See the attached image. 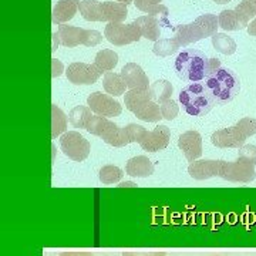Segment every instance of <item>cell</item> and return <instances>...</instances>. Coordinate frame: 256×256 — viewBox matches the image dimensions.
Returning <instances> with one entry per match:
<instances>
[{"label": "cell", "mask_w": 256, "mask_h": 256, "mask_svg": "<svg viewBox=\"0 0 256 256\" xmlns=\"http://www.w3.org/2000/svg\"><path fill=\"white\" fill-rule=\"evenodd\" d=\"M175 72L184 82H204L210 76V58L200 50L185 48L175 60Z\"/></svg>", "instance_id": "1"}, {"label": "cell", "mask_w": 256, "mask_h": 256, "mask_svg": "<svg viewBox=\"0 0 256 256\" xmlns=\"http://www.w3.org/2000/svg\"><path fill=\"white\" fill-rule=\"evenodd\" d=\"M202 82L214 96L216 104H226L232 101L240 90L238 76L232 70L224 67H220L218 70L210 73Z\"/></svg>", "instance_id": "2"}, {"label": "cell", "mask_w": 256, "mask_h": 256, "mask_svg": "<svg viewBox=\"0 0 256 256\" xmlns=\"http://www.w3.org/2000/svg\"><path fill=\"white\" fill-rule=\"evenodd\" d=\"M180 102L182 104L184 110L194 117H204L216 106L214 96L204 82H192L181 90Z\"/></svg>", "instance_id": "3"}, {"label": "cell", "mask_w": 256, "mask_h": 256, "mask_svg": "<svg viewBox=\"0 0 256 256\" xmlns=\"http://www.w3.org/2000/svg\"><path fill=\"white\" fill-rule=\"evenodd\" d=\"M220 22L215 14H202L190 24H182L175 28V38L180 46L185 47L191 43L200 42L205 37H212L218 33Z\"/></svg>", "instance_id": "4"}, {"label": "cell", "mask_w": 256, "mask_h": 256, "mask_svg": "<svg viewBox=\"0 0 256 256\" xmlns=\"http://www.w3.org/2000/svg\"><path fill=\"white\" fill-rule=\"evenodd\" d=\"M124 102L127 110L134 112L138 118L146 122H158L162 120L161 107L152 100L150 88H134L126 92Z\"/></svg>", "instance_id": "5"}, {"label": "cell", "mask_w": 256, "mask_h": 256, "mask_svg": "<svg viewBox=\"0 0 256 256\" xmlns=\"http://www.w3.org/2000/svg\"><path fill=\"white\" fill-rule=\"evenodd\" d=\"M104 36L107 37V40L114 46H126L130 43L138 42L142 37V33L136 22L130 24L108 23L104 30Z\"/></svg>", "instance_id": "6"}, {"label": "cell", "mask_w": 256, "mask_h": 256, "mask_svg": "<svg viewBox=\"0 0 256 256\" xmlns=\"http://www.w3.org/2000/svg\"><path fill=\"white\" fill-rule=\"evenodd\" d=\"M60 146L64 156L77 162L84 161L90 154V142L77 131H70L63 134L60 138Z\"/></svg>", "instance_id": "7"}, {"label": "cell", "mask_w": 256, "mask_h": 256, "mask_svg": "<svg viewBox=\"0 0 256 256\" xmlns=\"http://www.w3.org/2000/svg\"><path fill=\"white\" fill-rule=\"evenodd\" d=\"M218 176L224 178L225 181H229V182L248 184L255 180V165L248 164V162L240 161V160H238L236 162L220 161Z\"/></svg>", "instance_id": "8"}, {"label": "cell", "mask_w": 256, "mask_h": 256, "mask_svg": "<svg viewBox=\"0 0 256 256\" xmlns=\"http://www.w3.org/2000/svg\"><path fill=\"white\" fill-rule=\"evenodd\" d=\"M102 74L100 68L96 64L86 63H73L70 64L66 70V76L68 82L76 86H90L94 84L100 78Z\"/></svg>", "instance_id": "9"}, {"label": "cell", "mask_w": 256, "mask_h": 256, "mask_svg": "<svg viewBox=\"0 0 256 256\" xmlns=\"http://www.w3.org/2000/svg\"><path fill=\"white\" fill-rule=\"evenodd\" d=\"M87 104L92 112L101 117H117L121 114V106L118 101H116L112 97L102 94L101 92H94L88 96Z\"/></svg>", "instance_id": "10"}, {"label": "cell", "mask_w": 256, "mask_h": 256, "mask_svg": "<svg viewBox=\"0 0 256 256\" xmlns=\"http://www.w3.org/2000/svg\"><path fill=\"white\" fill-rule=\"evenodd\" d=\"M246 138V134L238 126H234L215 131L210 136V141L218 148H240L245 146Z\"/></svg>", "instance_id": "11"}, {"label": "cell", "mask_w": 256, "mask_h": 256, "mask_svg": "<svg viewBox=\"0 0 256 256\" xmlns=\"http://www.w3.org/2000/svg\"><path fill=\"white\" fill-rule=\"evenodd\" d=\"M170 137H171L170 128L166 126H158L154 131H146V134L142 138V141L140 142V146L144 151L156 152L160 150H164L165 146H168Z\"/></svg>", "instance_id": "12"}, {"label": "cell", "mask_w": 256, "mask_h": 256, "mask_svg": "<svg viewBox=\"0 0 256 256\" xmlns=\"http://www.w3.org/2000/svg\"><path fill=\"white\" fill-rule=\"evenodd\" d=\"M178 146L185 154V158L194 162L202 156V137L198 131H186L178 138Z\"/></svg>", "instance_id": "13"}, {"label": "cell", "mask_w": 256, "mask_h": 256, "mask_svg": "<svg viewBox=\"0 0 256 256\" xmlns=\"http://www.w3.org/2000/svg\"><path fill=\"white\" fill-rule=\"evenodd\" d=\"M220 160H200L194 161L188 166V174L196 181L210 180L212 176L220 175Z\"/></svg>", "instance_id": "14"}, {"label": "cell", "mask_w": 256, "mask_h": 256, "mask_svg": "<svg viewBox=\"0 0 256 256\" xmlns=\"http://www.w3.org/2000/svg\"><path fill=\"white\" fill-rule=\"evenodd\" d=\"M121 76L124 82H127V87L130 90L134 88H150L148 86V77L144 73V70L136 63H128L122 67Z\"/></svg>", "instance_id": "15"}, {"label": "cell", "mask_w": 256, "mask_h": 256, "mask_svg": "<svg viewBox=\"0 0 256 256\" xmlns=\"http://www.w3.org/2000/svg\"><path fill=\"white\" fill-rule=\"evenodd\" d=\"M80 6L78 0H60L53 9L52 13V20L54 24H64L66 22L72 20L74 14L77 13Z\"/></svg>", "instance_id": "16"}, {"label": "cell", "mask_w": 256, "mask_h": 256, "mask_svg": "<svg viewBox=\"0 0 256 256\" xmlns=\"http://www.w3.org/2000/svg\"><path fill=\"white\" fill-rule=\"evenodd\" d=\"M101 22L108 23H122L127 18V4L126 3H114V2H104L101 3Z\"/></svg>", "instance_id": "17"}, {"label": "cell", "mask_w": 256, "mask_h": 256, "mask_svg": "<svg viewBox=\"0 0 256 256\" xmlns=\"http://www.w3.org/2000/svg\"><path fill=\"white\" fill-rule=\"evenodd\" d=\"M138 28H141L142 37H146L151 42H158L160 40V34H161V24L162 20L158 18L156 16H141L136 20Z\"/></svg>", "instance_id": "18"}, {"label": "cell", "mask_w": 256, "mask_h": 256, "mask_svg": "<svg viewBox=\"0 0 256 256\" xmlns=\"http://www.w3.org/2000/svg\"><path fill=\"white\" fill-rule=\"evenodd\" d=\"M126 172L131 176L146 178L154 172V165L144 156L130 158L126 165Z\"/></svg>", "instance_id": "19"}, {"label": "cell", "mask_w": 256, "mask_h": 256, "mask_svg": "<svg viewBox=\"0 0 256 256\" xmlns=\"http://www.w3.org/2000/svg\"><path fill=\"white\" fill-rule=\"evenodd\" d=\"M101 138L104 140V142H107L108 146H124L131 144L127 127H118L112 121H111L110 127L107 128L106 132L101 136Z\"/></svg>", "instance_id": "20"}, {"label": "cell", "mask_w": 256, "mask_h": 256, "mask_svg": "<svg viewBox=\"0 0 256 256\" xmlns=\"http://www.w3.org/2000/svg\"><path fill=\"white\" fill-rule=\"evenodd\" d=\"M82 34H84V28H74V26H67V24L58 26L60 43L66 47H76L82 44Z\"/></svg>", "instance_id": "21"}, {"label": "cell", "mask_w": 256, "mask_h": 256, "mask_svg": "<svg viewBox=\"0 0 256 256\" xmlns=\"http://www.w3.org/2000/svg\"><path fill=\"white\" fill-rule=\"evenodd\" d=\"M102 84H104V90L114 97L122 96L126 92V88H127V82H124L122 76L117 73H111V72L106 73Z\"/></svg>", "instance_id": "22"}, {"label": "cell", "mask_w": 256, "mask_h": 256, "mask_svg": "<svg viewBox=\"0 0 256 256\" xmlns=\"http://www.w3.org/2000/svg\"><path fill=\"white\" fill-rule=\"evenodd\" d=\"M162 0H134L136 8L141 12H146L150 16H162L166 18L168 16V9L161 4Z\"/></svg>", "instance_id": "23"}, {"label": "cell", "mask_w": 256, "mask_h": 256, "mask_svg": "<svg viewBox=\"0 0 256 256\" xmlns=\"http://www.w3.org/2000/svg\"><path fill=\"white\" fill-rule=\"evenodd\" d=\"M92 117L90 107H84V106H77L68 112V121L72 122L74 128H84L86 130Z\"/></svg>", "instance_id": "24"}, {"label": "cell", "mask_w": 256, "mask_h": 256, "mask_svg": "<svg viewBox=\"0 0 256 256\" xmlns=\"http://www.w3.org/2000/svg\"><path fill=\"white\" fill-rule=\"evenodd\" d=\"M212 46L215 47L222 54L230 56L236 52V43L232 37H229L225 33H216L212 36Z\"/></svg>", "instance_id": "25"}, {"label": "cell", "mask_w": 256, "mask_h": 256, "mask_svg": "<svg viewBox=\"0 0 256 256\" xmlns=\"http://www.w3.org/2000/svg\"><path fill=\"white\" fill-rule=\"evenodd\" d=\"M218 22H220V28L226 32H238L245 28L242 26L235 10H222L218 16Z\"/></svg>", "instance_id": "26"}, {"label": "cell", "mask_w": 256, "mask_h": 256, "mask_svg": "<svg viewBox=\"0 0 256 256\" xmlns=\"http://www.w3.org/2000/svg\"><path fill=\"white\" fill-rule=\"evenodd\" d=\"M117 63H118V56L116 52L108 50V48L98 52L96 56V60H94V64L100 68L102 73L112 70L117 66Z\"/></svg>", "instance_id": "27"}, {"label": "cell", "mask_w": 256, "mask_h": 256, "mask_svg": "<svg viewBox=\"0 0 256 256\" xmlns=\"http://www.w3.org/2000/svg\"><path fill=\"white\" fill-rule=\"evenodd\" d=\"M150 90L152 94V100L161 104L162 101L171 98V94H172L174 88L168 80H156V82H152L150 86Z\"/></svg>", "instance_id": "28"}, {"label": "cell", "mask_w": 256, "mask_h": 256, "mask_svg": "<svg viewBox=\"0 0 256 256\" xmlns=\"http://www.w3.org/2000/svg\"><path fill=\"white\" fill-rule=\"evenodd\" d=\"M101 3L97 0H82L80 2V13L87 22H101Z\"/></svg>", "instance_id": "29"}, {"label": "cell", "mask_w": 256, "mask_h": 256, "mask_svg": "<svg viewBox=\"0 0 256 256\" xmlns=\"http://www.w3.org/2000/svg\"><path fill=\"white\" fill-rule=\"evenodd\" d=\"M236 14L244 28H248L250 18H256V0H242L236 6Z\"/></svg>", "instance_id": "30"}, {"label": "cell", "mask_w": 256, "mask_h": 256, "mask_svg": "<svg viewBox=\"0 0 256 256\" xmlns=\"http://www.w3.org/2000/svg\"><path fill=\"white\" fill-rule=\"evenodd\" d=\"M67 128V117L56 104H52V137L57 138Z\"/></svg>", "instance_id": "31"}, {"label": "cell", "mask_w": 256, "mask_h": 256, "mask_svg": "<svg viewBox=\"0 0 256 256\" xmlns=\"http://www.w3.org/2000/svg\"><path fill=\"white\" fill-rule=\"evenodd\" d=\"M180 47L181 46L175 37L174 38H161V40L156 42L152 52H154V54L160 56V57H166V56L174 54Z\"/></svg>", "instance_id": "32"}, {"label": "cell", "mask_w": 256, "mask_h": 256, "mask_svg": "<svg viewBox=\"0 0 256 256\" xmlns=\"http://www.w3.org/2000/svg\"><path fill=\"white\" fill-rule=\"evenodd\" d=\"M122 171L116 165H106L102 166L98 172V178L102 184L106 185H111V184L120 182L122 180Z\"/></svg>", "instance_id": "33"}, {"label": "cell", "mask_w": 256, "mask_h": 256, "mask_svg": "<svg viewBox=\"0 0 256 256\" xmlns=\"http://www.w3.org/2000/svg\"><path fill=\"white\" fill-rule=\"evenodd\" d=\"M111 121L110 120H107L106 117H101V116H92L90 121H88V124H87V131L92 134V136H97V137H101L104 132H106V130L110 127Z\"/></svg>", "instance_id": "34"}, {"label": "cell", "mask_w": 256, "mask_h": 256, "mask_svg": "<svg viewBox=\"0 0 256 256\" xmlns=\"http://www.w3.org/2000/svg\"><path fill=\"white\" fill-rule=\"evenodd\" d=\"M160 107H161V114H162V118L171 121V120H174L175 117L178 116V110H180V108H178V104H176V101H174L172 98L162 101V102L160 104Z\"/></svg>", "instance_id": "35"}, {"label": "cell", "mask_w": 256, "mask_h": 256, "mask_svg": "<svg viewBox=\"0 0 256 256\" xmlns=\"http://www.w3.org/2000/svg\"><path fill=\"white\" fill-rule=\"evenodd\" d=\"M238 160L245 161L248 164L256 165V146H244L239 148Z\"/></svg>", "instance_id": "36"}, {"label": "cell", "mask_w": 256, "mask_h": 256, "mask_svg": "<svg viewBox=\"0 0 256 256\" xmlns=\"http://www.w3.org/2000/svg\"><path fill=\"white\" fill-rule=\"evenodd\" d=\"M128 136H130V141L131 142H141L142 138L146 134V130L142 126H137V124H128L127 126Z\"/></svg>", "instance_id": "37"}, {"label": "cell", "mask_w": 256, "mask_h": 256, "mask_svg": "<svg viewBox=\"0 0 256 256\" xmlns=\"http://www.w3.org/2000/svg\"><path fill=\"white\" fill-rule=\"evenodd\" d=\"M101 40H102V36L97 30H84L82 44L87 47H94L97 46Z\"/></svg>", "instance_id": "38"}, {"label": "cell", "mask_w": 256, "mask_h": 256, "mask_svg": "<svg viewBox=\"0 0 256 256\" xmlns=\"http://www.w3.org/2000/svg\"><path fill=\"white\" fill-rule=\"evenodd\" d=\"M236 126H238L245 134H246V137H250V136H255L256 134V120L255 118H250V117H245V118L239 120L238 122H236Z\"/></svg>", "instance_id": "39"}, {"label": "cell", "mask_w": 256, "mask_h": 256, "mask_svg": "<svg viewBox=\"0 0 256 256\" xmlns=\"http://www.w3.org/2000/svg\"><path fill=\"white\" fill-rule=\"evenodd\" d=\"M52 66H53V68H52V76L53 77H58V76H62V73H63V64L60 63L58 60H56V58H53L52 60Z\"/></svg>", "instance_id": "40"}, {"label": "cell", "mask_w": 256, "mask_h": 256, "mask_svg": "<svg viewBox=\"0 0 256 256\" xmlns=\"http://www.w3.org/2000/svg\"><path fill=\"white\" fill-rule=\"evenodd\" d=\"M122 256H165V252H122Z\"/></svg>", "instance_id": "41"}, {"label": "cell", "mask_w": 256, "mask_h": 256, "mask_svg": "<svg viewBox=\"0 0 256 256\" xmlns=\"http://www.w3.org/2000/svg\"><path fill=\"white\" fill-rule=\"evenodd\" d=\"M248 33L250 34V36H255L256 37V18L248 24Z\"/></svg>", "instance_id": "42"}, {"label": "cell", "mask_w": 256, "mask_h": 256, "mask_svg": "<svg viewBox=\"0 0 256 256\" xmlns=\"http://www.w3.org/2000/svg\"><path fill=\"white\" fill-rule=\"evenodd\" d=\"M60 256H92L88 252H63L60 254Z\"/></svg>", "instance_id": "43"}, {"label": "cell", "mask_w": 256, "mask_h": 256, "mask_svg": "<svg viewBox=\"0 0 256 256\" xmlns=\"http://www.w3.org/2000/svg\"><path fill=\"white\" fill-rule=\"evenodd\" d=\"M120 188H126V186H127V188H130V186H137V185H136V184L134 182H130V181H126V182H121L118 185Z\"/></svg>", "instance_id": "44"}, {"label": "cell", "mask_w": 256, "mask_h": 256, "mask_svg": "<svg viewBox=\"0 0 256 256\" xmlns=\"http://www.w3.org/2000/svg\"><path fill=\"white\" fill-rule=\"evenodd\" d=\"M215 3H218V4H225V3H228L230 0H214Z\"/></svg>", "instance_id": "45"}, {"label": "cell", "mask_w": 256, "mask_h": 256, "mask_svg": "<svg viewBox=\"0 0 256 256\" xmlns=\"http://www.w3.org/2000/svg\"><path fill=\"white\" fill-rule=\"evenodd\" d=\"M120 3H126V4H128V3H131L132 0H118Z\"/></svg>", "instance_id": "46"}, {"label": "cell", "mask_w": 256, "mask_h": 256, "mask_svg": "<svg viewBox=\"0 0 256 256\" xmlns=\"http://www.w3.org/2000/svg\"><path fill=\"white\" fill-rule=\"evenodd\" d=\"M215 256H216V255H215Z\"/></svg>", "instance_id": "47"}]
</instances>
